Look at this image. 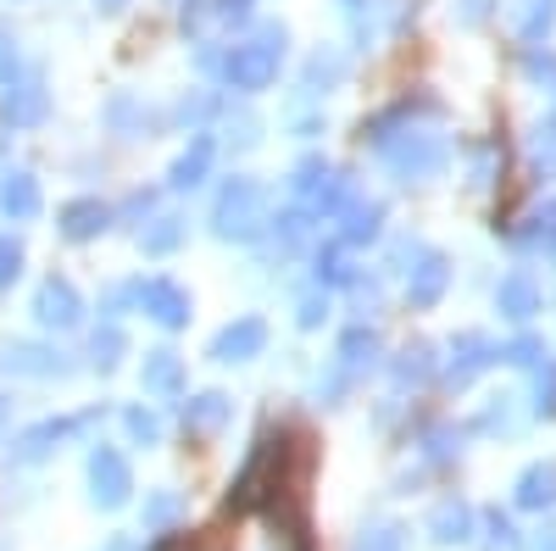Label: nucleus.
<instances>
[{"mask_svg":"<svg viewBox=\"0 0 556 551\" xmlns=\"http://www.w3.org/2000/svg\"><path fill=\"white\" fill-rule=\"evenodd\" d=\"M278 57H285V34L267 28L256 45H235V57L223 62V78L235 89H267L278 73Z\"/></svg>","mask_w":556,"mask_h":551,"instance_id":"obj_1","label":"nucleus"},{"mask_svg":"<svg viewBox=\"0 0 556 551\" xmlns=\"http://www.w3.org/2000/svg\"><path fill=\"white\" fill-rule=\"evenodd\" d=\"M267 223V212H262V190L251 178H235L228 190L217 196V235H228V240H251L256 228Z\"/></svg>","mask_w":556,"mask_h":551,"instance_id":"obj_2","label":"nucleus"},{"mask_svg":"<svg viewBox=\"0 0 556 551\" xmlns=\"http://www.w3.org/2000/svg\"><path fill=\"white\" fill-rule=\"evenodd\" d=\"M89 485H96V501H101V508H123V501H128L134 479H128V463H123L112 446H101L96 456H89Z\"/></svg>","mask_w":556,"mask_h":551,"instance_id":"obj_3","label":"nucleus"},{"mask_svg":"<svg viewBox=\"0 0 556 551\" xmlns=\"http://www.w3.org/2000/svg\"><path fill=\"white\" fill-rule=\"evenodd\" d=\"M134 296H139V306H146L156 324H184V317H190V296H184L173 279H146V285H134Z\"/></svg>","mask_w":556,"mask_h":551,"instance_id":"obj_4","label":"nucleus"},{"mask_svg":"<svg viewBox=\"0 0 556 551\" xmlns=\"http://www.w3.org/2000/svg\"><path fill=\"white\" fill-rule=\"evenodd\" d=\"M78 296H73V285L67 279H45L39 285V296H34V317L45 329H67V324H78Z\"/></svg>","mask_w":556,"mask_h":551,"instance_id":"obj_5","label":"nucleus"},{"mask_svg":"<svg viewBox=\"0 0 556 551\" xmlns=\"http://www.w3.org/2000/svg\"><path fill=\"white\" fill-rule=\"evenodd\" d=\"M267 346V324L262 317H240V324H228L217 340H212V356L217 362H245V356H256Z\"/></svg>","mask_w":556,"mask_h":551,"instance_id":"obj_6","label":"nucleus"},{"mask_svg":"<svg viewBox=\"0 0 556 551\" xmlns=\"http://www.w3.org/2000/svg\"><path fill=\"white\" fill-rule=\"evenodd\" d=\"M495 356H501V351H495L484 335H462V340L451 346V379H456V385H462V379H473L479 367L495 362Z\"/></svg>","mask_w":556,"mask_h":551,"instance_id":"obj_7","label":"nucleus"},{"mask_svg":"<svg viewBox=\"0 0 556 551\" xmlns=\"http://www.w3.org/2000/svg\"><path fill=\"white\" fill-rule=\"evenodd\" d=\"M495 301H501V312H506V317H518V324L540 312V290H534L529 273H513V279L501 285V296H495Z\"/></svg>","mask_w":556,"mask_h":551,"instance_id":"obj_8","label":"nucleus"},{"mask_svg":"<svg viewBox=\"0 0 556 551\" xmlns=\"http://www.w3.org/2000/svg\"><path fill=\"white\" fill-rule=\"evenodd\" d=\"M78 424H34L28 435H17V446H12V456L17 463H39V456H51V446L62 440V435H73Z\"/></svg>","mask_w":556,"mask_h":551,"instance_id":"obj_9","label":"nucleus"},{"mask_svg":"<svg viewBox=\"0 0 556 551\" xmlns=\"http://www.w3.org/2000/svg\"><path fill=\"white\" fill-rule=\"evenodd\" d=\"M7 367H12V374H23V379L62 374V362H56V351H51V346H12V351H7Z\"/></svg>","mask_w":556,"mask_h":551,"instance_id":"obj_10","label":"nucleus"},{"mask_svg":"<svg viewBox=\"0 0 556 551\" xmlns=\"http://www.w3.org/2000/svg\"><path fill=\"white\" fill-rule=\"evenodd\" d=\"M0 206H7V217H34L39 212V184L28 178V173H12L7 184H0Z\"/></svg>","mask_w":556,"mask_h":551,"instance_id":"obj_11","label":"nucleus"},{"mask_svg":"<svg viewBox=\"0 0 556 551\" xmlns=\"http://www.w3.org/2000/svg\"><path fill=\"white\" fill-rule=\"evenodd\" d=\"M7 117H12V123H39V117H45V84H39V78L12 84V96H7Z\"/></svg>","mask_w":556,"mask_h":551,"instance_id":"obj_12","label":"nucleus"},{"mask_svg":"<svg viewBox=\"0 0 556 551\" xmlns=\"http://www.w3.org/2000/svg\"><path fill=\"white\" fill-rule=\"evenodd\" d=\"M178 385H184V367H178V356H173V351H151V356H146V390L173 396Z\"/></svg>","mask_w":556,"mask_h":551,"instance_id":"obj_13","label":"nucleus"},{"mask_svg":"<svg viewBox=\"0 0 556 551\" xmlns=\"http://www.w3.org/2000/svg\"><path fill=\"white\" fill-rule=\"evenodd\" d=\"M62 228H67V240H89L96 228H106V206L101 201H73L62 212Z\"/></svg>","mask_w":556,"mask_h":551,"instance_id":"obj_14","label":"nucleus"},{"mask_svg":"<svg viewBox=\"0 0 556 551\" xmlns=\"http://www.w3.org/2000/svg\"><path fill=\"white\" fill-rule=\"evenodd\" d=\"M556 501V474L551 468H529L518 479V508H551Z\"/></svg>","mask_w":556,"mask_h":551,"instance_id":"obj_15","label":"nucleus"},{"mask_svg":"<svg viewBox=\"0 0 556 551\" xmlns=\"http://www.w3.org/2000/svg\"><path fill=\"white\" fill-rule=\"evenodd\" d=\"M206 162H212V140L201 134V140H195V151H184V156H178V167H173V190H190V184H201Z\"/></svg>","mask_w":556,"mask_h":551,"instance_id":"obj_16","label":"nucleus"},{"mask_svg":"<svg viewBox=\"0 0 556 551\" xmlns=\"http://www.w3.org/2000/svg\"><path fill=\"white\" fill-rule=\"evenodd\" d=\"M468 529H473V513L462 508V501H445V508L434 513V540H468Z\"/></svg>","mask_w":556,"mask_h":551,"instance_id":"obj_17","label":"nucleus"},{"mask_svg":"<svg viewBox=\"0 0 556 551\" xmlns=\"http://www.w3.org/2000/svg\"><path fill=\"white\" fill-rule=\"evenodd\" d=\"M374 235H379V206H374V201H356L340 240H345V246H362V240H374Z\"/></svg>","mask_w":556,"mask_h":551,"instance_id":"obj_18","label":"nucleus"},{"mask_svg":"<svg viewBox=\"0 0 556 551\" xmlns=\"http://www.w3.org/2000/svg\"><path fill=\"white\" fill-rule=\"evenodd\" d=\"M440 290H445V262L440 256H424V267H417V279H412V301L429 306Z\"/></svg>","mask_w":556,"mask_h":551,"instance_id":"obj_19","label":"nucleus"},{"mask_svg":"<svg viewBox=\"0 0 556 551\" xmlns=\"http://www.w3.org/2000/svg\"><path fill=\"white\" fill-rule=\"evenodd\" d=\"M228 418V401L223 396H195L190 406H184V424H190V429H217Z\"/></svg>","mask_w":556,"mask_h":551,"instance_id":"obj_20","label":"nucleus"},{"mask_svg":"<svg viewBox=\"0 0 556 551\" xmlns=\"http://www.w3.org/2000/svg\"><path fill=\"white\" fill-rule=\"evenodd\" d=\"M123 429H128L139 446H156V440H162V424L151 418V412H139V406H134V412H123Z\"/></svg>","mask_w":556,"mask_h":551,"instance_id":"obj_21","label":"nucleus"},{"mask_svg":"<svg viewBox=\"0 0 556 551\" xmlns=\"http://www.w3.org/2000/svg\"><path fill=\"white\" fill-rule=\"evenodd\" d=\"M556 17V0H529V17H523V39H540Z\"/></svg>","mask_w":556,"mask_h":551,"instance_id":"obj_22","label":"nucleus"},{"mask_svg":"<svg viewBox=\"0 0 556 551\" xmlns=\"http://www.w3.org/2000/svg\"><path fill=\"white\" fill-rule=\"evenodd\" d=\"M534 162H540L545 173H556V123H545V128L534 134Z\"/></svg>","mask_w":556,"mask_h":551,"instance_id":"obj_23","label":"nucleus"},{"mask_svg":"<svg viewBox=\"0 0 556 551\" xmlns=\"http://www.w3.org/2000/svg\"><path fill=\"white\" fill-rule=\"evenodd\" d=\"M17 267H23V246L17 240H0V290L17 279Z\"/></svg>","mask_w":556,"mask_h":551,"instance_id":"obj_24","label":"nucleus"},{"mask_svg":"<svg viewBox=\"0 0 556 551\" xmlns=\"http://www.w3.org/2000/svg\"><path fill=\"white\" fill-rule=\"evenodd\" d=\"M178 235H184L178 217H162V228H151V235H146V251H173V246H178Z\"/></svg>","mask_w":556,"mask_h":551,"instance_id":"obj_25","label":"nucleus"},{"mask_svg":"<svg viewBox=\"0 0 556 551\" xmlns=\"http://www.w3.org/2000/svg\"><path fill=\"white\" fill-rule=\"evenodd\" d=\"M178 508H184V501H178V496H156V501H151V508H146V524L156 529V524H167V518H173Z\"/></svg>","mask_w":556,"mask_h":551,"instance_id":"obj_26","label":"nucleus"},{"mask_svg":"<svg viewBox=\"0 0 556 551\" xmlns=\"http://www.w3.org/2000/svg\"><path fill=\"white\" fill-rule=\"evenodd\" d=\"M484 524H490V546H518V535H513V518H506V513H490Z\"/></svg>","mask_w":556,"mask_h":551,"instance_id":"obj_27","label":"nucleus"},{"mask_svg":"<svg viewBox=\"0 0 556 551\" xmlns=\"http://www.w3.org/2000/svg\"><path fill=\"white\" fill-rule=\"evenodd\" d=\"M117 351H123V335H117V329L96 335V362H101V367H112V362H117Z\"/></svg>","mask_w":556,"mask_h":551,"instance_id":"obj_28","label":"nucleus"},{"mask_svg":"<svg viewBox=\"0 0 556 551\" xmlns=\"http://www.w3.org/2000/svg\"><path fill=\"white\" fill-rule=\"evenodd\" d=\"M323 312H329V296H317V290H306V296H301V324H317Z\"/></svg>","mask_w":556,"mask_h":551,"instance_id":"obj_29","label":"nucleus"},{"mask_svg":"<svg viewBox=\"0 0 556 551\" xmlns=\"http://www.w3.org/2000/svg\"><path fill=\"white\" fill-rule=\"evenodd\" d=\"M362 551H401V535L395 529H374V535L362 540Z\"/></svg>","mask_w":556,"mask_h":551,"instance_id":"obj_30","label":"nucleus"},{"mask_svg":"<svg viewBox=\"0 0 556 551\" xmlns=\"http://www.w3.org/2000/svg\"><path fill=\"white\" fill-rule=\"evenodd\" d=\"M12 73H17V45L0 34V78H12Z\"/></svg>","mask_w":556,"mask_h":551,"instance_id":"obj_31","label":"nucleus"},{"mask_svg":"<svg viewBox=\"0 0 556 551\" xmlns=\"http://www.w3.org/2000/svg\"><path fill=\"white\" fill-rule=\"evenodd\" d=\"M534 551H556V524H545V529L534 535Z\"/></svg>","mask_w":556,"mask_h":551,"instance_id":"obj_32","label":"nucleus"},{"mask_svg":"<svg viewBox=\"0 0 556 551\" xmlns=\"http://www.w3.org/2000/svg\"><path fill=\"white\" fill-rule=\"evenodd\" d=\"M101 7H123V0H101Z\"/></svg>","mask_w":556,"mask_h":551,"instance_id":"obj_33","label":"nucleus"},{"mask_svg":"<svg viewBox=\"0 0 556 551\" xmlns=\"http://www.w3.org/2000/svg\"><path fill=\"white\" fill-rule=\"evenodd\" d=\"M295 551H306V546H295Z\"/></svg>","mask_w":556,"mask_h":551,"instance_id":"obj_34","label":"nucleus"}]
</instances>
